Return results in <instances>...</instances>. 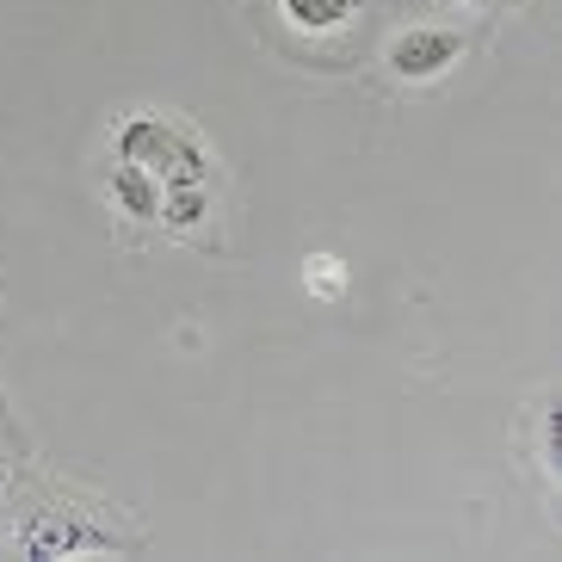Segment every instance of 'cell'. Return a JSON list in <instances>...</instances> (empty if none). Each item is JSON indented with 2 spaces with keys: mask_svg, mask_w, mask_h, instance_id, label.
I'll use <instances>...</instances> for the list:
<instances>
[{
  "mask_svg": "<svg viewBox=\"0 0 562 562\" xmlns=\"http://www.w3.org/2000/svg\"><path fill=\"white\" fill-rule=\"evenodd\" d=\"M383 63L396 81H439L446 68L463 63V37L446 32V25H408L383 44Z\"/></svg>",
  "mask_w": 562,
  "mask_h": 562,
  "instance_id": "3957f363",
  "label": "cell"
},
{
  "mask_svg": "<svg viewBox=\"0 0 562 562\" xmlns=\"http://www.w3.org/2000/svg\"><path fill=\"white\" fill-rule=\"evenodd\" d=\"M211 216V180H161V216L167 229H199Z\"/></svg>",
  "mask_w": 562,
  "mask_h": 562,
  "instance_id": "8992f818",
  "label": "cell"
},
{
  "mask_svg": "<svg viewBox=\"0 0 562 562\" xmlns=\"http://www.w3.org/2000/svg\"><path fill=\"white\" fill-rule=\"evenodd\" d=\"M458 7H476V13H488V7H501V0H458Z\"/></svg>",
  "mask_w": 562,
  "mask_h": 562,
  "instance_id": "9c48e42d",
  "label": "cell"
},
{
  "mask_svg": "<svg viewBox=\"0 0 562 562\" xmlns=\"http://www.w3.org/2000/svg\"><path fill=\"white\" fill-rule=\"evenodd\" d=\"M105 550H131L124 538H117L112 526H100V519H81L75 507H44L32 519V526L19 531V557L32 562H50V557H105Z\"/></svg>",
  "mask_w": 562,
  "mask_h": 562,
  "instance_id": "7a4b0ae2",
  "label": "cell"
},
{
  "mask_svg": "<svg viewBox=\"0 0 562 562\" xmlns=\"http://www.w3.org/2000/svg\"><path fill=\"white\" fill-rule=\"evenodd\" d=\"M544 463L562 476V402H550V408H544Z\"/></svg>",
  "mask_w": 562,
  "mask_h": 562,
  "instance_id": "ba28073f",
  "label": "cell"
},
{
  "mask_svg": "<svg viewBox=\"0 0 562 562\" xmlns=\"http://www.w3.org/2000/svg\"><path fill=\"white\" fill-rule=\"evenodd\" d=\"M284 25H297V32L322 37V32H340L352 19L364 13V0H279Z\"/></svg>",
  "mask_w": 562,
  "mask_h": 562,
  "instance_id": "5b68a950",
  "label": "cell"
},
{
  "mask_svg": "<svg viewBox=\"0 0 562 562\" xmlns=\"http://www.w3.org/2000/svg\"><path fill=\"white\" fill-rule=\"evenodd\" d=\"M105 192H112V204L131 216V223H155V216H161V180H155V173H143V167H131V161L112 167Z\"/></svg>",
  "mask_w": 562,
  "mask_h": 562,
  "instance_id": "277c9868",
  "label": "cell"
},
{
  "mask_svg": "<svg viewBox=\"0 0 562 562\" xmlns=\"http://www.w3.org/2000/svg\"><path fill=\"white\" fill-rule=\"evenodd\" d=\"M112 149H117V161L143 167L155 180H211V149H204L199 131L180 124V117H161V112L117 117Z\"/></svg>",
  "mask_w": 562,
  "mask_h": 562,
  "instance_id": "6da1fadb",
  "label": "cell"
},
{
  "mask_svg": "<svg viewBox=\"0 0 562 562\" xmlns=\"http://www.w3.org/2000/svg\"><path fill=\"white\" fill-rule=\"evenodd\" d=\"M310 284L322 291V297H340V284H347V279H340V260H334V254H315V260H310Z\"/></svg>",
  "mask_w": 562,
  "mask_h": 562,
  "instance_id": "52a82bcc",
  "label": "cell"
}]
</instances>
